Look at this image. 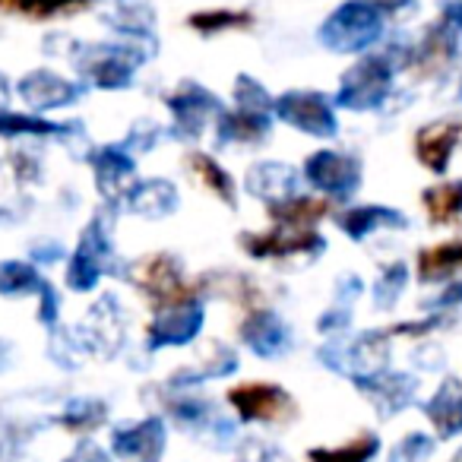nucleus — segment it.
Listing matches in <instances>:
<instances>
[{
  "instance_id": "c756f323",
  "label": "nucleus",
  "mask_w": 462,
  "mask_h": 462,
  "mask_svg": "<svg viewBox=\"0 0 462 462\" xmlns=\"http://www.w3.org/2000/svg\"><path fill=\"white\" fill-rule=\"evenodd\" d=\"M421 203L434 225H447L462 216V180L459 184H437L421 193Z\"/></svg>"
},
{
  "instance_id": "e433bc0d",
  "label": "nucleus",
  "mask_w": 462,
  "mask_h": 462,
  "mask_svg": "<svg viewBox=\"0 0 462 462\" xmlns=\"http://www.w3.org/2000/svg\"><path fill=\"white\" fill-rule=\"evenodd\" d=\"M67 462H108V456L98 447H92V443H83V447L77 449V456H70Z\"/></svg>"
},
{
  "instance_id": "cd10ccee",
  "label": "nucleus",
  "mask_w": 462,
  "mask_h": 462,
  "mask_svg": "<svg viewBox=\"0 0 462 462\" xmlns=\"http://www.w3.org/2000/svg\"><path fill=\"white\" fill-rule=\"evenodd\" d=\"M187 168H190L193 178H197L209 193H216L222 203H228V206L238 203V197H235V180H231V174L225 171V168L218 165L212 155L190 152V155H187Z\"/></svg>"
},
{
  "instance_id": "9b49d317",
  "label": "nucleus",
  "mask_w": 462,
  "mask_h": 462,
  "mask_svg": "<svg viewBox=\"0 0 462 462\" xmlns=\"http://www.w3.org/2000/svg\"><path fill=\"white\" fill-rule=\"evenodd\" d=\"M102 26L115 39L136 42V45H159L155 29H159V10L149 0H121L102 10Z\"/></svg>"
},
{
  "instance_id": "39448f33",
  "label": "nucleus",
  "mask_w": 462,
  "mask_h": 462,
  "mask_svg": "<svg viewBox=\"0 0 462 462\" xmlns=\"http://www.w3.org/2000/svg\"><path fill=\"white\" fill-rule=\"evenodd\" d=\"M241 247L247 257L257 260H289V257H320L323 254V238L314 228H291V225H276L273 222L270 231L254 235L245 231L241 235Z\"/></svg>"
},
{
  "instance_id": "c85d7f7f",
  "label": "nucleus",
  "mask_w": 462,
  "mask_h": 462,
  "mask_svg": "<svg viewBox=\"0 0 462 462\" xmlns=\"http://www.w3.org/2000/svg\"><path fill=\"white\" fill-rule=\"evenodd\" d=\"M380 449L377 434L365 430V434L352 437V440L339 443V447H314L308 453V462H371Z\"/></svg>"
},
{
  "instance_id": "2eb2a0df",
  "label": "nucleus",
  "mask_w": 462,
  "mask_h": 462,
  "mask_svg": "<svg viewBox=\"0 0 462 462\" xmlns=\"http://www.w3.org/2000/svg\"><path fill=\"white\" fill-rule=\"evenodd\" d=\"M115 453L124 462H159L165 453V424L162 418H146L134 428L115 430Z\"/></svg>"
},
{
  "instance_id": "a878e982",
  "label": "nucleus",
  "mask_w": 462,
  "mask_h": 462,
  "mask_svg": "<svg viewBox=\"0 0 462 462\" xmlns=\"http://www.w3.org/2000/svg\"><path fill=\"white\" fill-rule=\"evenodd\" d=\"M329 212L327 199H310V197H289L270 203V216L276 225H291V228H314L323 216Z\"/></svg>"
},
{
  "instance_id": "2f4dec72",
  "label": "nucleus",
  "mask_w": 462,
  "mask_h": 462,
  "mask_svg": "<svg viewBox=\"0 0 462 462\" xmlns=\"http://www.w3.org/2000/svg\"><path fill=\"white\" fill-rule=\"evenodd\" d=\"M96 7V0H29L26 20L32 23H58V20H70V16L89 14Z\"/></svg>"
},
{
  "instance_id": "393cba45",
  "label": "nucleus",
  "mask_w": 462,
  "mask_h": 462,
  "mask_svg": "<svg viewBox=\"0 0 462 462\" xmlns=\"http://www.w3.org/2000/svg\"><path fill=\"white\" fill-rule=\"evenodd\" d=\"M73 124L45 121L35 111H10L0 108V136H64L73 134Z\"/></svg>"
},
{
  "instance_id": "4468645a",
  "label": "nucleus",
  "mask_w": 462,
  "mask_h": 462,
  "mask_svg": "<svg viewBox=\"0 0 462 462\" xmlns=\"http://www.w3.org/2000/svg\"><path fill=\"white\" fill-rule=\"evenodd\" d=\"M111 247L102 235V222H92L79 238V247L73 254L70 266H67V282L73 291H92L105 273V260H108Z\"/></svg>"
},
{
  "instance_id": "a211bd4d",
  "label": "nucleus",
  "mask_w": 462,
  "mask_h": 462,
  "mask_svg": "<svg viewBox=\"0 0 462 462\" xmlns=\"http://www.w3.org/2000/svg\"><path fill=\"white\" fill-rule=\"evenodd\" d=\"M257 26L254 7H203L187 16V29L199 39H218L228 32H251Z\"/></svg>"
},
{
  "instance_id": "412c9836",
  "label": "nucleus",
  "mask_w": 462,
  "mask_h": 462,
  "mask_svg": "<svg viewBox=\"0 0 462 462\" xmlns=\"http://www.w3.org/2000/svg\"><path fill=\"white\" fill-rule=\"evenodd\" d=\"M336 222L352 241H365L377 228H405L409 225L402 212L386 209V206H355V209H346L342 216H336Z\"/></svg>"
},
{
  "instance_id": "1a4fd4ad",
  "label": "nucleus",
  "mask_w": 462,
  "mask_h": 462,
  "mask_svg": "<svg viewBox=\"0 0 462 462\" xmlns=\"http://www.w3.org/2000/svg\"><path fill=\"white\" fill-rule=\"evenodd\" d=\"M228 402L241 421H289L298 411L295 399L276 383H238L228 390Z\"/></svg>"
},
{
  "instance_id": "4c0bfd02",
  "label": "nucleus",
  "mask_w": 462,
  "mask_h": 462,
  "mask_svg": "<svg viewBox=\"0 0 462 462\" xmlns=\"http://www.w3.org/2000/svg\"><path fill=\"white\" fill-rule=\"evenodd\" d=\"M443 308V304H447V308H462V282L459 285H449L447 289V295H440V301H437Z\"/></svg>"
},
{
  "instance_id": "79ce46f5",
  "label": "nucleus",
  "mask_w": 462,
  "mask_h": 462,
  "mask_svg": "<svg viewBox=\"0 0 462 462\" xmlns=\"http://www.w3.org/2000/svg\"><path fill=\"white\" fill-rule=\"evenodd\" d=\"M459 98H462V79H459Z\"/></svg>"
},
{
  "instance_id": "f03ea898",
  "label": "nucleus",
  "mask_w": 462,
  "mask_h": 462,
  "mask_svg": "<svg viewBox=\"0 0 462 462\" xmlns=\"http://www.w3.org/2000/svg\"><path fill=\"white\" fill-rule=\"evenodd\" d=\"M67 58L77 67L83 79H89L96 89L105 92H121L130 89L140 73V67L152 58V48L136 45V42H70Z\"/></svg>"
},
{
  "instance_id": "473e14b6",
  "label": "nucleus",
  "mask_w": 462,
  "mask_h": 462,
  "mask_svg": "<svg viewBox=\"0 0 462 462\" xmlns=\"http://www.w3.org/2000/svg\"><path fill=\"white\" fill-rule=\"evenodd\" d=\"M276 98L266 92V86L260 79H254L251 73H238L235 77V105L251 111H273Z\"/></svg>"
},
{
  "instance_id": "0eeeda50",
  "label": "nucleus",
  "mask_w": 462,
  "mask_h": 462,
  "mask_svg": "<svg viewBox=\"0 0 462 462\" xmlns=\"http://www.w3.org/2000/svg\"><path fill=\"white\" fill-rule=\"evenodd\" d=\"M86 92V86H79L77 79H67L64 73L51 70V67H35L26 77L16 83V96L35 115H45V111L70 108L79 102V96Z\"/></svg>"
},
{
  "instance_id": "6e6552de",
  "label": "nucleus",
  "mask_w": 462,
  "mask_h": 462,
  "mask_svg": "<svg viewBox=\"0 0 462 462\" xmlns=\"http://www.w3.org/2000/svg\"><path fill=\"white\" fill-rule=\"evenodd\" d=\"M203 329V304L197 295L180 298L165 308H155V320L149 323V348H165V346H187L197 339Z\"/></svg>"
},
{
  "instance_id": "f8f14e48",
  "label": "nucleus",
  "mask_w": 462,
  "mask_h": 462,
  "mask_svg": "<svg viewBox=\"0 0 462 462\" xmlns=\"http://www.w3.org/2000/svg\"><path fill=\"white\" fill-rule=\"evenodd\" d=\"M462 143V115L437 117V121L418 127L415 134V159L428 171L443 174L453 162V152Z\"/></svg>"
},
{
  "instance_id": "7c9ffc66",
  "label": "nucleus",
  "mask_w": 462,
  "mask_h": 462,
  "mask_svg": "<svg viewBox=\"0 0 462 462\" xmlns=\"http://www.w3.org/2000/svg\"><path fill=\"white\" fill-rule=\"evenodd\" d=\"M45 289H48V282L29 263H20V260H7V263L0 266V295H7V298L42 295Z\"/></svg>"
},
{
  "instance_id": "f704fd0d",
  "label": "nucleus",
  "mask_w": 462,
  "mask_h": 462,
  "mask_svg": "<svg viewBox=\"0 0 462 462\" xmlns=\"http://www.w3.org/2000/svg\"><path fill=\"white\" fill-rule=\"evenodd\" d=\"M405 279H409V270H405V263L386 266L383 276L377 279V295H374L377 308H393V304L399 301V295H402V289H405Z\"/></svg>"
},
{
  "instance_id": "aec40b11",
  "label": "nucleus",
  "mask_w": 462,
  "mask_h": 462,
  "mask_svg": "<svg viewBox=\"0 0 462 462\" xmlns=\"http://www.w3.org/2000/svg\"><path fill=\"white\" fill-rule=\"evenodd\" d=\"M273 127V111H251V108H238L235 111H222L218 115V143L228 146V143H260L270 136Z\"/></svg>"
},
{
  "instance_id": "5701e85b",
  "label": "nucleus",
  "mask_w": 462,
  "mask_h": 462,
  "mask_svg": "<svg viewBox=\"0 0 462 462\" xmlns=\"http://www.w3.org/2000/svg\"><path fill=\"white\" fill-rule=\"evenodd\" d=\"M247 187L251 193L263 197L266 203H279V199L295 197L291 187H295V171L282 162H260L257 168H251L247 174Z\"/></svg>"
},
{
  "instance_id": "4be33fe9",
  "label": "nucleus",
  "mask_w": 462,
  "mask_h": 462,
  "mask_svg": "<svg viewBox=\"0 0 462 462\" xmlns=\"http://www.w3.org/2000/svg\"><path fill=\"white\" fill-rule=\"evenodd\" d=\"M92 165H96L98 184H102V193L108 197H117V193H130L127 180L134 178V159L124 152L121 146H105L92 155Z\"/></svg>"
},
{
  "instance_id": "58836bf2",
  "label": "nucleus",
  "mask_w": 462,
  "mask_h": 462,
  "mask_svg": "<svg viewBox=\"0 0 462 462\" xmlns=\"http://www.w3.org/2000/svg\"><path fill=\"white\" fill-rule=\"evenodd\" d=\"M7 96H10V83H7V77L0 73V108H7Z\"/></svg>"
},
{
  "instance_id": "ea45409f",
  "label": "nucleus",
  "mask_w": 462,
  "mask_h": 462,
  "mask_svg": "<svg viewBox=\"0 0 462 462\" xmlns=\"http://www.w3.org/2000/svg\"><path fill=\"white\" fill-rule=\"evenodd\" d=\"M96 4H105V7H111V4H121V0H96Z\"/></svg>"
},
{
  "instance_id": "9d476101",
  "label": "nucleus",
  "mask_w": 462,
  "mask_h": 462,
  "mask_svg": "<svg viewBox=\"0 0 462 462\" xmlns=\"http://www.w3.org/2000/svg\"><path fill=\"white\" fill-rule=\"evenodd\" d=\"M130 279H134L143 295L152 298L155 308H165V304H174V301H180V298L193 295V289L184 282V276H180L178 260L168 257V254H155V257L140 260L136 270L130 273Z\"/></svg>"
},
{
  "instance_id": "b1692460",
  "label": "nucleus",
  "mask_w": 462,
  "mask_h": 462,
  "mask_svg": "<svg viewBox=\"0 0 462 462\" xmlns=\"http://www.w3.org/2000/svg\"><path fill=\"white\" fill-rule=\"evenodd\" d=\"M462 273V241H443V245L424 247L418 254V279L421 282H440Z\"/></svg>"
},
{
  "instance_id": "f3484780",
  "label": "nucleus",
  "mask_w": 462,
  "mask_h": 462,
  "mask_svg": "<svg viewBox=\"0 0 462 462\" xmlns=\"http://www.w3.org/2000/svg\"><path fill=\"white\" fill-rule=\"evenodd\" d=\"M241 339L260 355V358H279L291 348V333L273 310H251L241 323Z\"/></svg>"
},
{
  "instance_id": "a19ab883",
  "label": "nucleus",
  "mask_w": 462,
  "mask_h": 462,
  "mask_svg": "<svg viewBox=\"0 0 462 462\" xmlns=\"http://www.w3.org/2000/svg\"><path fill=\"white\" fill-rule=\"evenodd\" d=\"M456 462H462V449H459V456H456Z\"/></svg>"
},
{
  "instance_id": "72a5a7b5",
  "label": "nucleus",
  "mask_w": 462,
  "mask_h": 462,
  "mask_svg": "<svg viewBox=\"0 0 462 462\" xmlns=\"http://www.w3.org/2000/svg\"><path fill=\"white\" fill-rule=\"evenodd\" d=\"M105 421V405L102 402H73L70 409L64 411L60 424L73 434H86V430L98 428Z\"/></svg>"
},
{
  "instance_id": "6ab92c4d",
  "label": "nucleus",
  "mask_w": 462,
  "mask_h": 462,
  "mask_svg": "<svg viewBox=\"0 0 462 462\" xmlns=\"http://www.w3.org/2000/svg\"><path fill=\"white\" fill-rule=\"evenodd\" d=\"M424 411H428V421L434 424L440 440L462 434V380L459 377L443 380L440 390H434L430 402L424 405Z\"/></svg>"
},
{
  "instance_id": "c9c22d12",
  "label": "nucleus",
  "mask_w": 462,
  "mask_h": 462,
  "mask_svg": "<svg viewBox=\"0 0 462 462\" xmlns=\"http://www.w3.org/2000/svg\"><path fill=\"white\" fill-rule=\"evenodd\" d=\"M430 449H434V440H430V437L409 434V437H402V440L396 443L390 462H421V459H428Z\"/></svg>"
},
{
  "instance_id": "423d86ee",
  "label": "nucleus",
  "mask_w": 462,
  "mask_h": 462,
  "mask_svg": "<svg viewBox=\"0 0 462 462\" xmlns=\"http://www.w3.org/2000/svg\"><path fill=\"white\" fill-rule=\"evenodd\" d=\"M165 105L174 117V134L184 136V140H197L206 130V124L222 115V102H218L216 92L193 83V79L178 83V89L165 96Z\"/></svg>"
},
{
  "instance_id": "20e7f679",
  "label": "nucleus",
  "mask_w": 462,
  "mask_h": 462,
  "mask_svg": "<svg viewBox=\"0 0 462 462\" xmlns=\"http://www.w3.org/2000/svg\"><path fill=\"white\" fill-rule=\"evenodd\" d=\"M273 115L289 127L314 136V140H333L339 134L336 121V102L327 92L317 89H289L273 102Z\"/></svg>"
},
{
  "instance_id": "dca6fc26",
  "label": "nucleus",
  "mask_w": 462,
  "mask_h": 462,
  "mask_svg": "<svg viewBox=\"0 0 462 462\" xmlns=\"http://www.w3.org/2000/svg\"><path fill=\"white\" fill-rule=\"evenodd\" d=\"M358 390L377 405V411L383 418L396 415L399 409L415 399V380L409 374H386V371H377V374H367V377H355Z\"/></svg>"
},
{
  "instance_id": "bb28decb",
  "label": "nucleus",
  "mask_w": 462,
  "mask_h": 462,
  "mask_svg": "<svg viewBox=\"0 0 462 462\" xmlns=\"http://www.w3.org/2000/svg\"><path fill=\"white\" fill-rule=\"evenodd\" d=\"M130 209H136L140 216H171L178 206V190L168 180H146L140 187H130L127 193Z\"/></svg>"
},
{
  "instance_id": "7ed1b4c3",
  "label": "nucleus",
  "mask_w": 462,
  "mask_h": 462,
  "mask_svg": "<svg viewBox=\"0 0 462 462\" xmlns=\"http://www.w3.org/2000/svg\"><path fill=\"white\" fill-rule=\"evenodd\" d=\"M396 64L386 58V51H367L358 54L352 67L339 77V89H336L333 102L336 108L346 111H380L393 96V86H396Z\"/></svg>"
},
{
  "instance_id": "ddd939ff",
  "label": "nucleus",
  "mask_w": 462,
  "mask_h": 462,
  "mask_svg": "<svg viewBox=\"0 0 462 462\" xmlns=\"http://www.w3.org/2000/svg\"><path fill=\"white\" fill-rule=\"evenodd\" d=\"M304 178L323 193L333 197H348L355 193V187L361 184V165L358 159L346 152H333V149H320V152L308 155L304 162Z\"/></svg>"
},
{
  "instance_id": "f257e3e1",
  "label": "nucleus",
  "mask_w": 462,
  "mask_h": 462,
  "mask_svg": "<svg viewBox=\"0 0 462 462\" xmlns=\"http://www.w3.org/2000/svg\"><path fill=\"white\" fill-rule=\"evenodd\" d=\"M421 14V0H339L317 26L329 54H367Z\"/></svg>"
}]
</instances>
